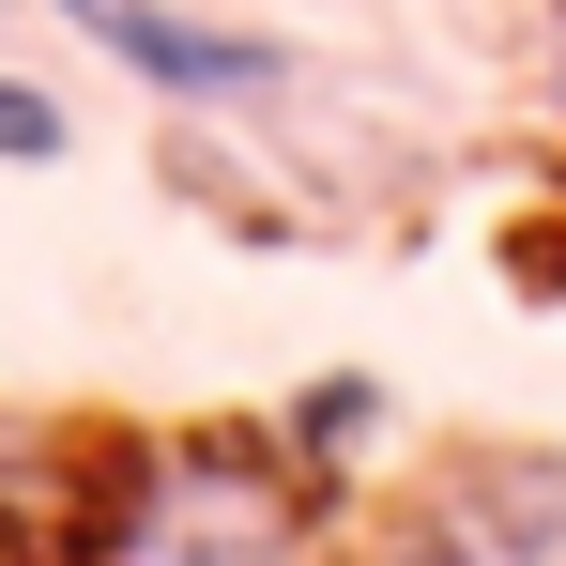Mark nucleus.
<instances>
[{"mask_svg":"<svg viewBox=\"0 0 566 566\" xmlns=\"http://www.w3.org/2000/svg\"><path fill=\"white\" fill-rule=\"evenodd\" d=\"M62 154H77V123H62V93L0 77V169H62Z\"/></svg>","mask_w":566,"mask_h":566,"instance_id":"4","label":"nucleus"},{"mask_svg":"<svg viewBox=\"0 0 566 566\" xmlns=\"http://www.w3.org/2000/svg\"><path fill=\"white\" fill-rule=\"evenodd\" d=\"M368 566H566V460H444Z\"/></svg>","mask_w":566,"mask_h":566,"instance_id":"2","label":"nucleus"},{"mask_svg":"<svg viewBox=\"0 0 566 566\" xmlns=\"http://www.w3.org/2000/svg\"><path fill=\"white\" fill-rule=\"evenodd\" d=\"M62 15L93 31L138 93H169V107H261L291 77L276 31H230V15H185V0H62Z\"/></svg>","mask_w":566,"mask_h":566,"instance_id":"3","label":"nucleus"},{"mask_svg":"<svg viewBox=\"0 0 566 566\" xmlns=\"http://www.w3.org/2000/svg\"><path fill=\"white\" fill-rule=\"evenodd\" d=\"M107 566H306V521L261 460L199 444V460H154L138 505L107 521Z\"/></svg>","mask_w":566,"mask_h":566,"instance_id":"1","label":"nucleus"}]
</instances>
